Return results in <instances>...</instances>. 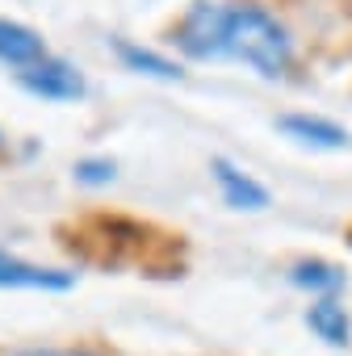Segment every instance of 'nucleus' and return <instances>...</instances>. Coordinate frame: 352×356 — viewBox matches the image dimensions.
Returning <instances> with one entry per match:
<instances>
[{
  "mask_svg": "<svg viewBox=\"0 0 352 356\" xmlns=\"http://www.w3.org/2000/svg\"><path fill=\"white\" fill-rule=\"evenodd\" d=\"M223 59H239L252 72H260L264 80H277L294 63V42H289V30L273 13H264L256 5H231L227 9Z\"/></svg>",
  "mask_w": 352,
  "mask_h": 356,
  "instance_id": "1",
  "label": "nucleus"
},
{
  "mask_svg": "<svg viewBox=\"0 0 352 356\" xmlns=\"http://www.w3.org/2000/svg\"><path fill=\"white\" fill-rule=\"evenodd\" d=\"M227 9L231 5H214V0H193L189 13L176 22L172 42L181 47L189 59L210 63L223 59V38H227Z\"/></svg>",
  "mask_w": 352,
  "mask_h": 356,
  "instance_id": "2",
  "label": "nucleus"
},
{
  "mask_svg": "<svg viewBox=\"0 0 352 356\" xmlns=\"http://www.w3.org/2000/svg\"><path fill=\"white\" fill-rule=\"evenodd\" d=\"M17 84L30 92V97H42V101H80L88 92V80L76 63L59 59V55H47L42 63L17 72Z\"/></svg>",
  "mask_w": 352,
  "mask_h": 356,
  "instance_id": "3",
  "label": "nucleus"
},
{
  "mask_svg": "<svg viewBox=\"0 0 352 356\" xmlns=\"http://www.w3.org/2000/svg\"><path fill=\"white\" fill-rule=\"evenodd\" d=\"M277 130L310 151H344L348 147V130L335 126L331 118H319V113H281Z\"/></svg>",
  "mask_w": 352,
  "mask_h": 356,
  "instance_id": "4",
  "label": "nucleus"
},
{
  "mask_svg": "<svg viewBox=\"0 0 352 356\" xmlns=\"http://www.w3.org/2000/svg\"><path fill=\"white\" fill-rule=\"evenodd\" d=\"M210 172H214V181L223 189V202L231 210H269V189L256 181V176H248L243 168H235L227 155H214Z\"/></svg>",
  "mask_w": 352,
  "mask_h": 356,
  "instance_id": "5",
  "label": "nucleus"
},
{
  "mask_svg": "<svg viewBox=\"0 0 352 356\" xmlns=\"http://www.w3.org/2000/svg\"><path fill=\"white\" fill-rule=\"evenodd\" d=\"M72 285H76V273L42 268L22 256L0 252V289H72Z\"/></svg>",
  "mask_w": 352,
  "mask_h": 356,
  "instance_id": "6",
  "label": "nucleus"
},
{
  "mask_svg": "<svg viewBox=\"0 0 352 356\" xmlns=\"http://www.w3.org/2000/svg\"><path fill=\"white\" fill-rule=\"evenodd\" d=\"M42 59H47V42L38 38V30L0 17V63L26 72V67H34V63H42Z\"/></svg>",
  "mask_w": 352,
  "mask_h": 356,
  "instance_id": "7",
  "label": "nucleus"
},
{
  "mask_svg": "<svg viewBox=\"0 0 352 356\" xmlns=\"http://www.w3.org/2000/svg\"><path fill=\"white\" fill-rule=\"evenodd\" d=\"M306 327H310L323 343H331V348H344V343L352 339V318H348V310H344L339 298H319V302L306 310Z\"/></svg>",
  "mask_w": 352,
  "mask_h": 356,
  "instance_id": "8",
  "label": "nucleus"
},
{
  "mask_svg": "<svg viewBox=\"0 0 352 356\" xmlns=\"http://www.w3.org/2000/svg\"><path fill=\"white\" fill-rule=\"evenodd\" d=\"M289 281L306 293H319V298H335L344 289V268L327 264V260H298L289 268Z\"/></svg>",
  "mask_w": 352,
  "mask_h": 356,
  "instance_id": "9",
  "label": "nucleus"
},
{
  "mask_svg": "<svg viewBox=\"0 0 352 356\" xmlns=\"http://www.w3.org/2000/svg\"><path fill=\"white\" fill-rule=\"evenodd\" d=\"M113 51H118V59H122L130 72H138V76H155V80H181V76H185V72L176 67L168 55H155V51H147V47L113 42Z\"/></svg>",
  "mask_w": 352,
  "mask_h": 356,
  "instance_id": "10",
  "label": "nucleus"
},
{
  "mask_svg": "<svg viewBox=\"0 0 352 356\" xmlns=\"http://www.w3.org/2000/svg\"><path fill=\"white\" fill-rule=\"evenodd\" d=\"M113 172H118V163H113L109 155H88V159L76 163V181L97 189V185H109V181H113Z\"/></svg>",
  "mask_w": 352,
  "mask_h": 356,
  "instance_id": "11",
  "label": "nucleus"
},
{
  "mask_svg": "<svg viewBox=\"0 0 352 356\" xmlns=\"http://www.w3.org/2000/svg\"><path fill=\"white\" fill-rule=\"evenodd\" d=\"M17 356H93V352H72V348H26Z\"/></svg>",
  "mask_w": 352,
  "mask_h": 356,
  "instance_id": "12",
  "label": "nucleus"
}]
</instances>
